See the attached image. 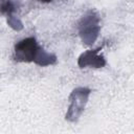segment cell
<instances>
[{
  "mask_svg": "<svg viewBox=\"0 0 134 134\" xmlns=\"http://www.w3.org/2000/svg\"><path fill=\"white\" fill-rule=\"evenodd\" d=\"M99 18L93 10L84 15L79 23V34L81 40L86 45H91L95 42L99 34Z\"/></svg>",
  "mask_w": 134,
  "mask_h": 134,
  "instance_id": "obj_1",
  "label": "cell"
},
{
  "mask_svg": "<svg viewBox=\"0 0 134 134\" xmlns=\"http://www.w3.org/2000/svg\"><path fill=\"white\" fill-rule=\"evenodd\" d=\"M90 89L86 87H77L72 90L69 95V106L66 113L68 121H76L83 113L90 95Z\"/></svg>",
  "mask_w": 134,
  "mask_h": 134,
  "instance_id": "obj_2",
  "label": "cell"
},
{
  "mask_svg": "<svg viewBox=\"0 0 134 134\" xmlns=\"http://www.w3.org/2000/svg\"><path fill=\"white\" fill-rule=\"evenodd\" d=\"M39 48L40 47L34 37L25 38L15 45V59L18 62H34Z\"/></svg>",
  "mask_w": 134,
  "mask_h": 134,
  "instance_id": "obj_3",
  "label": "cell"
},
{
  "mask_svg": "<svg viewBox=\"0 0 134 134\" xmlns=\"http://www.w3.org/2000/svg\"><path fill=\"white\" fill-rule=\"evenodd\" d=\"M100 47L96 49H90L83 52L77 60V65L81 68L93 67V68H102L106 65V60L104 55L99 54Z\"/></svg>",
  "mask_w": 134,
  "mask_h": 134,
  "instance_id": "obj_4",
  "label": "cell"
},
{
  "mask_svg": "<svg viewBox=\"0 0 134 134\" xmlns=\"http://www.w3.org/2000/svg\"><path fill=\"white\" fill-rule=\"evenodd\" d=\"M34 62L39 66H49L57 62V57L53 53L47 52L45 49L40 47Z\"/></svg>",
  "mask_w": 134,
  "mask_h": 134,
  "instance_id": "obj_5",
  "label": "cell"
},
{
  "mask_svg": "<svg viewBox=\"0 0 134 134\" xmlns=\"http://www.w3.org/2000/svg\"><path fill=\"white\" fill-rule=\"evenodd\" d=\"M15 12V5L10 0H2L1 1V13L3 15L10 16Z\"/></svg>",
  "mask_w": 134,
  "mask_h": 134,
  "instance_id": "obj_6",
  "label": "cell"
},
{
  "mask_svg": "<svg viewBox=\"0 0 134 134\" xmlns=\"http://www.w3.org/2000/svg\"><path fill=\"white\" fill-rule=\"evenodd\" d=\"M7 24H8L14 30H17V31H19V30H21V29L23 28L22 22H21L17 17H15L14 15L7 16Z\"/></svg>",
  "mask_w": 134,
  "mask_h": 134,
  "instance_id": "obj_7",
  "label": "cell"
},
{
  "mask_svg": "<svg viewBox=\"0 0 134 134\" xmlns=\"http://www.w3.org/2000/svg\"><path fill=\"white\" fill-rule=\"evenodd\" d=\"M40 1H50V0H40Z\"/></svg>",
  "mask_w": 134,
  "mask_h": 134,
  "instance_id": "obj_8",
  "label": "cell"
}]
</instances>
